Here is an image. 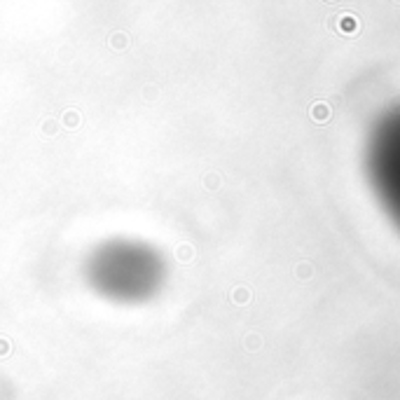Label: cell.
<instances>
[{"mask_svg": "<svg viewBox=\"0 0 400 400\" xmlns=\"http://www.w3.org/2000/svg\"><path fill=\"white\" fill-rule=\"evenodd\" d=\"M367 171L384 208L400 227V113L386 117L370 136Z\"/></svg>", "mask_w": 400, "mask_h": 400, "instance_id": "cell-1", "label": "cell"}]
</instances>
